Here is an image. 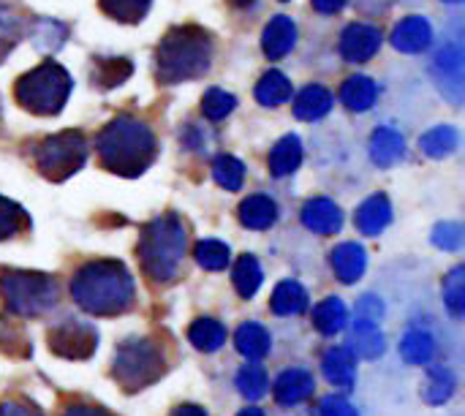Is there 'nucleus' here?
Listing matches in <instances>:
<instances>
[{
  "instance_id": "1",
  "label": "nucleus",
  "mask_w": 465,
  "mask_h": 416,
  "mask_svg": "<svg viewBox=\"0 0 465 416\" xmlns=\"http://www.w3.org/2000/svg\"><path fill=\"white\" fill-rule=\"evenodd\" d=\"M134 278L112 259L87 262L71 278V297L76 305L93 316H120L134 305Z\"/></svg>"
},
{
  "instance_id": "2",
  "label": "nucleus",
  "mask_w": 465,
  "mask_h": 416,
  "mask_svg": "<svg viewBox=\"0 0 465 416\" xmlns=\"http://www.w3.org/2000/svg\"><path fill=\"white\" fill-rule=\"evenodd\" d=\"M95 150L104 169L120 177H139L155 161L158 142L147 123L120 114L101 128L95 139Z\"/></svg>"
},
{
  "instance_id": "3",
  "label": "nucleus",
  "mask_w": 465,
  "mask_h": 416,
  "mask_svg": "<svg viewBox=\"0 0 465 416\" xmlns=\"http://www.w3.org/2000/svg\"><path fill=\"white\" fill-rule=\"evenodd\" d=\"M213 41L210 33L196 25L172 27L155 46V76L163 84H180L199 79L210 71Z\"/></svg>"
},
{
  "instance_id": "4",
  "label": "nucleus",
  "mask_w": 465,
  "mask_h": 416,
  "mask_svg": "<svg viewBox=\"0 0 465 416\" xmlns=\"http://www.w3.org/2000/svg\"><path fill=\"white\" fill-rule=\"evenodd\" d=\"M185 245H188V234L185 226L177 215H161L155 221H150L142 234H139V259H142V270L153 283H169L177 278L180 262L185 256Z\"/></svg>"
},
{
  "instance_id": "5",
  "label": "nucleus",
  "mask_w": 465,
  "mask_h": 416,
  "mask_svg": "<svg viewBox=\"0 0 465 416\" xmlns=\"http://www.w3.org/2000/svg\"><path fill=\"white\" fill-rule=\"evenodd\" d=\"M71 87H74V82H71L68 71L54 60H44L41 65H35L33 71L22 74L16 79L14 95H16L22 109L41 114V117H49L65 106Z\"/></svg>"
},
{
  "instance_id": "6",
  "label": "nucleus",
  "mask_w": 465,
  "mask_h": 416,
  "mask_svg": "<svg viewBox=\"0 0 465 416\" xmlns=\"http://www.w3.org/2000/svg\"><path fill=\"white\" fill-rule=\"evenodd\" d=\"M0 297L14 316H41L57 302V283L52 275L27 270H0Z\"/></svg>"
},
{
  "instance_id": "7",
  "label": "nucleus",
  "mask_w": 465,
  "mask_h": 416,
  "mask_svg": "<svg viewBox=\"0 0 465 416\" xmlns=\"http://www.w3.org/2000/svg\"><path fill=\"white\" fill-rule=\"evenodd\" d=\"M166 371V357L163 349L150 341H125L117 352H114V368L112 376L123 384L125 392H136L150 387L153 381H158Z\"/></svg>"
},
{
  "instance_id": "8",
  "label": "nucleus",
  "mask_w": 465,
  "mask_h": 416,
  "mask_svg": "<svg viewBox=\"0 0 465 416\" xmlns=\"http://www.w3.org/2000/svg\"><path fill=\"white\" fill-rule=\"evenodd\" d=\"M84 161H87V139L82 131H60L54 136H46L35 147V166L52 183L68 180L84 166Z\"/></svg>"
},
{
  "instance_id": "9",
  "label": "nucleus",
  "mask_w": 465,
  "mask_h": 416,
  "mask_svg": "<svg viewBox=\"0 0 465 416\" xmlns=\"http://www.w3.org/2000/svg\"><path fill=\"white\" fill-rule=\"evenodd\" d=\"M98 346V332L87 322L65 319L49 332V352L63 360H90Z\"/></svg>"
},
{
  "instance_id": "10",
  "label": "nucleus",
  "mask_w": 465,
  "mask_h": 416,
  "mask_svg": "<svg viewBox=\"0 0 465 416\" xmlns=\"http://www.w3.org/2000/svg\"><path fill=\"white\" fill-rule=\"evenodd\" d=\"M433 74L439 79L441 93L450 95L452 104H460V98H463V49H460V44H450L436 54Z\"/></svg>"
},
{
  "instance_id": "11",
  "label": "nucleus",
  "mask_w": 465,
  "mask_h": 416,
  "mask_svg": "<svg viewBox=\"0 0 465 416\" xmlns=\"http://www.w3.org/2000/svg\"><path fill=\"white\" fill-rule=\"evenodd\" d=\"M381 46V33L373 25L354 22L343 30L341 35V54L349 63H365L371 60Z\"/></svg>"
},
{
  "instance_id": "12",
  "label": "nucleus",
  "mask_w": 465,
  "mask_h": 416,
  "mask_svg": "<svg viewBox=\"0 0 465 416\" xmlns=\"http://www.w3.org/2000/svg\"><path fill=\"white\" fill-rule=\"evenodd\" d=\"M294 41H297V25L286 14L272 16L262 33V49L270 60H281L283 54H289L294 49Z\"/></svg>"
},
{
  "instance_id": "13",
  "label": "nucleus",
  "mask_w": 465,
  "mask_h": 416,
  "mask_svg": "<svg viewBox=\"0 0 465 416\" xmlns=\"http://www.w3.org/2000/svg\"><path fill=\"white\" fill-rule=\"evenodd\" d=\"M302 223H305V229H311L316 234H335L343 226V213H341V207L332 199L319 196V199L305 202Z\"/></svg>"
},
{
  "instance_id": "14",
  "label": "nucleus",
  "mask_w": 465,
  "mask_h": 416,
  "mask_svg": "<svg viewBox=\"0 0 465 416\" xmlns=\"http://www.w3.org/2000/svg\"><path fill=\"white\" fill-rule=\"evenodd\" d=\"M433 41V30L425 16H406L395 30H392V46L409 54L425 52Z\"/></svg>"
},
{
  "instance_id": "15",
  "label": "nucleus",
  "mask_w": 465,
  "mask_h": 416,
  "mask_svg": "<svg viewBox=\"0 0 465 416\" xmlns=\"http://www.w3.org/2000/svg\"><path fill=\"white\" fill-rule=\"evenodd\" d=\"M313 387L316 384H313V376L308 371L292 368V371H286V373H281L275 379L272 392H275V401L281 406H297V403H302V401H308L313 395Z\"/></svg>"
},
{
  "instance_id": "16",
  "label": "nucleus",
  "mask_w": 465,
  "mask_h": 416,
  "mask_svg": "<svg viewBox=\"0 0 465 416\" xmlns=\"http://www.w3.org/2000/svg\"><path fill=\"white\" fill-rule=\"evenodd\" d=\"M330 264L335 270V275L341 278V283H357L365 272L368 256L365 248L357 243H341L332 253H330Z\"/></svg>"
},
{
  "instance_id": "17",
  "label": "nucleus",
  "mask_w": 465,
  "mask_h": 416,
  "mask_svg": "<svg viewBox=\"0 0 465 416\" xmlns=\"http://www.w3.org/2000/svg\"><path fill=\"white\" fill-rule=\"evenodd\" d=\"M406 155V142L395 128H376L371 136V158L376 166L390 169Z\"/></svg>"
},
{
  "instance_id": "18",
  "label": "nucleus",
  "mask_w": 465,
  "mask_h": 416,
  "mask_svg": "<svg viewBox=\"0 0 465 416\" xmlns=\"http://www.w3.org/2000/svg\"><path fill=\"white\" fill-rule=\"evenodd\" d=\"M390 221H392V204H390V199L384 193H376V196L365 199L362 207L357 210V226L368 237L381 234L390 226Z\"/></svg>"
},
{
  "instance_id": "19",
  "label": "nucleus",
  "mask_w": 465,
  "mask_h": 416,
  "mask_svg": "<svg viewBox=\"0 0 465 416\" xmlns=\"http://www.w3.org/2000/svg\"><path fill=\"white\" fill-rule=\"evenodd\" d=\"M278 221V204L264 196V193H253L248 196L242 204H240V223L245 229H253V232H264L270 229L272 223Z\"/></svg>"
},
{
  "instance_id": "20",
  "label": "nucleus",
  "mask_w": 465,
  "mask_h": 416,
  "mask_svg": "<svg viewBox=\"0 0 465 416\" xmlns=\"http://www.w3.org/2000/svg\"><path fill=\"white\" fill-rule=\"evenodd\" d=\"M322 371H324L330 384H335L341 390H351L354 387V354L346 346L330 349L324 354V360H322Z\"/></svg>"
},
{
  "instance_id": "21",
  "label": "nucleus",
  "mask_w": 465,
  "mask_h": 416,
  "mask_svg": "<svg viewBox=\"0 0 465 416\" xmlns=\"http://www.w3.org/2000/svg\"><path fill=\"white\" fill-rule=\"evenodd\" d=\"M25 27H27V19L19 11L16 0H0V60L16 46Z\"/></svg>"
},
{
  "instance_id": "22",
  "label": "nucleus",
  "mask_w": 465,
  "mask_h": 416,
  "mask_svg": "<svg viewBox=\"0 0 465 416\" xmlns=\"http://www.w3.org/2000/svg\"><path fill=\"white\" fill-rule=\"evenodd\" d=\"M332 109V93L322 84H308L297 98H294V114L300 120H322Z\"/></svg>"
},
{
  "instance_id": "23",
  "label": "nucleus",
  "mask_w": 465,
  "mask_h": 416,
  "mask_svg": "<svg viewBox=\"0 0 465 416\" xmlns=\"http://www.w3.org/2000/svg\"><path fill=\"white\" fill-rule=\"evenodd\" d=\"M300 163H302V142L297 134H286L283 139H278V144L270 153V172L275 177H286Z\"/></svg>"
},
{
  "instance_id": "24",
  "label": "nucleus",
  "mask_w": 465,
  "mask_h": 416,
  "mask_svg": "<svg viewBox=\"0 0 465 416\" xmlns=\"http://www.w3.org/2000/svg\"><path fill=\"white\" fill-rule=\"evenodd\" d=\"M234 346H237V352H240L245 360H251V362L264 360V357L270 354V332H267L262 324L248 322V324H242V327L234 332Z\"/></svg>"
},
{
  "instance_id": "25",
  "label": "nucleus",
  "mask_w": 465,
  "mask_h": 416,
  "mask_svg": "<svg viewBox=\"0 0 465 416\" xmlns=\"http://www.w3.org/2000/svg\"><path fill=\"white\" fill-rule=\"evenodd\" d=\"M379 98V87L368 76H349L341 87V101L351 112H368Z\"/></svg>"
},
{
  "instance_id": "26",
  "label": "nucleus",
  "mask_w": 465,
  "mask_h": 416,
  "mask_svg": "<svg viewBox=\"0 0 465 416\" xmlns=\"http://www.w3.org/2000/svg\"><path fill=\"white\" fill-rule=\"evenodd\" d=\"M270 305L278 316H297L308 308V292L297 281H283L275 286Z\"/></svg>"
},
{
  "instance_id": "27",
  "label": "nucleus",
  "mask_w": 465,
  "mask_h": 416,
  "mask_svg": "<svg viewBox=\"0 0 465 416\" xmlns=\"http://www.w3.org/2000/svg\"><path fill=\"white\" fill-rule=\"evenodd\" d=\"M349 352H357L362 360L381 357L384 354V335H381L379 324H371V322L357 319L354 332H351V349Z\"/></svg>"
},
{
  "instance_id": "28",
  "label": "nucleus",
  "mask_w": 465,
  "mask_h": 416,
  "mask_svg": "<svg viewBox=\"0 0 465 416\" xmlns=\"http://www.w3.org/2000/svg\"><path fill=\"white\" fill-rule=\"evenodd\" d=\"M458 144H460V134L452 125H436L428 134H422V139H420L422 153L430 158H447L458 150Z\"/></svg>"
},
{
  "instance_id": "29",
  "label": "nucleus",
  "mask_w": 465,
  "mask_h": 416,
  "mask_svg": "<svg viewBox=\"0 0 465 416\" xmlns=\"http://www.w3.org/2000/svg\"><path fill=\"white\" fill-rule=\"evenodd\" d=\"M346 322H349V311H346V305H343L338 297L322 300V302L316 305V311H313V324H316V330H319L322 335H335V332H341V330L346 327Z\"/></svg>"
},
{
  "instance_id": "30",
  "label": "nucleus",
  "mask_w": 465,
  "mask_h": 416,
  "mask_svg": "<svg viewBox=\"0 0 465 416\" xmlns=\"http://www.w3.org/2000/svg\"><path fill=\"white\" fill-rule=\"evenodd\" d=\"M188 341L199 352H218L226 343V327L215 319H196L188 330Z\"/></svg>"
},
{
  "instance_id": "31",
  "label": "nucleus",
  "mask_w": 465,
  "mask_h": 416,
  "mask_svg": "<svg viewBox=\"0 0 465 416\" xmlns=\"http://www.w3.org/2000/svg\"><path fill=\"white\" fill-rule=\"evenodd\" d=\"M292 98V82L281 71H267L256 84V101L264 106H281Z\"/></svg>"
},
{
  "instance_id": "32",
  "label": "nucleus",
  "mask_w": 465,
  "mask_h": 416,
  "mask_svg": "<svg viewBox=\"0 0 465 416\" xmlns=\"http://www.w3.org/2000/svg\"><path fill=\"white\" fill-rule=\"evenodd\" d=\"M262 278H264V275H262V267H259L256 256H251V253L240 256V262L234 264L232 281H234V289H237V294H240L242 300H251V297L259 292Z\"/></svg>"
},
{
  "instance_id": "33",
  "label": "nucleus",
  "mask_w": 465,
  "mask_h": 416,
  "mask_svg": "<svg viewBox=\"0 0 465 416\" xmlns=\"http://www.w3.org/2000/svg\"><path fill=\"white\" fill-rule=\"evenodd\" d=\"M401 354L411 365H428L436 354V341L422 330H411L401 341Z\"/></svg>"
},
{
  "instance_id": "34",
  "label": "nucleus",
  "mask_w": 465,
  "mask_h": 416,
  "mask_svg": "<svg viewBox=\"0 0 465 416\" xmlns=\"http://www.w3.org/2000/svg\"><path fill=\"white\" fill-rule=\"evenodd\" d=\"M455 395V376L447 371V368H430L428 371V381L422 387V398L430 403V406H441L447 403L450 398Z\"/></svg>"
},
{
  "instance_id": "35",
  "label": "nucleus",
  "mask_w": 465,
  "mask_h": 416,
  "mask_svg": "<svg viewBox=\"0 0 465 416\" xmlns=\"http://www.w3.org/2000/svg\"><path fill=\"white\" fill-rule=\"evenodd\" d=\"M68 38V27L54 19H38L33 25V44L41 52H57Z\"/></svg>"
},
{
  "instance_id": "36",
  "label": "nucleus",
  "mask_w": 465,
  "mask_h": 416,
  "mask_svg": "<svg viewBox=\"0 0 465 416\" xmlns=\"http://www.w3.org/2000/svg\"><path fill=\"white\" fill-rule=\"evenodd\" d=\"M131 71H134V65L125 57H98L93 76L101 87H117L131 76Z\"/></svg>"
},
{
  "instance_id": "37",
  "label": "nucleus",
  "mask_w": 465,
  "mask_h": 416,
  "mask_svg": "<svg viewBox=\"0 0 465 416\" xmlns=\"http://www.w3.org/2000/svg\"><path fill=\"white\" fill-rule=\"evenodd\" d=\"M98 3L106 16H112L117 22H128V25L142 22L153 5V0H98Z\"/></svg>"
},
{
  "instance_id": "38",
  "label": "nucleus",
  "mask_w": 465,
  "mask_h": 416,
  "mask_svg": "<svg viewBox=\"0 0 465 416\" xmlns=\"http://www.w3.org/2000/svg\"><path fill=\"white\" fill-rule=\"evenodd\" d=\"M213 177L226 191H240L245 180V166L234 155H218L213 161Z\"/></svg>"
},
{
  "instance_id": "39",
  "label": "nucleus",
  "mask_w": 465,
  "mask_h": 416,
  "mask_svg": "<svg viewBox=\"0 0 465 416\" xmlns=\"http://www.w3.org/2000/svg\"><path fill=\"white\" fill-rule=\"evenodd\" d=\"M27 226H30L27 213H25L16 202H11V199L0 196V240L16 237V234H19V232H25Z\"/></svg>"
},
{
  "instance_id": "40",
  "label": "nucleus",
  "mask_w": 465,
  "mask_h": 416,
  "mask_svg": "<svg viewBox=\"0 0 465 416\" xmlns=\"http://www.w3.org/2000/svg\"><path fill=\"white\" fill-rule=\"evenodd\" d=\"M232 253H229V245H223L221 240H202L196 243V262L199 267L210 270V272H218L229 264Z\"/></svg>"
},
{
  "instance_id": "41",
  "label": "nucleus",
  "mask_w": 465,
  "mask_h": 416,
  "mask_svg": "<svg viewBox=\"0 0 465 416\" xmlns=\"http://www.w3.org/2000/svg\"><path fill=\"white\" fill-rule=\"evenodd\" d=\"M237 390L242 398L248 401H259L267 395V373L262 365H245L240 373H237Z\"/></svg>"
},
{
  "instance_id": "42",
  "label": "nucleus",
  "mask_w": 465,
  "mask_h": 416,
  "mask_svg": "<svg viewBox=\"0 0 465 416\" xmlns=\"http://www.w3.org/2000/svg\"><path fill=\"white\" fill-rule=\"evenodd\" d=\"M444 302L455 319H460L465 313V267H455L444 278Z\"/></svg>"
},
{
  "instance_id": "43",
  "label": "nucleus",
  "mask_w": 465,
  "mask_h": 416,
  "mask_svg": "<svg viewBox=\"0 0 465 416\" xmlns=\"http://www.w3.org/2000/svg\"><path fill=\"white\" fill-rule=\"evenodd\" d=\"M234 106H237V98L221 87H210L202 98V112L207 120H223L226 114L234 112Z\"/></svg>"
},
{
  "instance_id": "44",
  "label": "nucleus",
  "mask_w": 465,
  "mask_h": 416,
  "mask_svg": "<svg viewBox=\"0 0 465 416\" xmlns=\"http://www.w3.org/2000/svg\"><path fill=\"white\" fill-rule=\"evenodd\" d=\"M430 240L441 251H460L463 248V226L460 223H452V221H444V223H439L433 229Z\"/></svg>"
},
{
  "instance_id": "45",
  "label": "nucleus",
  "mask_w": 465,
  "mask_h": 416,
  "mask_svg": "<svg viewBox=\"0 0 465 416\" xmlns=\"http://www.w3.org/2000/svg\"><path fill=\"white\" fill-rule=\"evenodd\" d=\"M0 416H44V411L25 398H8L0 403Z\"/></svg>"
},
{
  "instance_id": "46",
  "label": "nucleus",
  "mask_w": 465,
  "mask_h": 416,
  "mask_svg": "<svg viewBox=\"0 0 465 416\" xmlns=\"http://www.w3.org/2000/svg\"><path fill=\"white\" fill-rule=\"evenodd\" d=\"M319 416H360L357 409L346 401V398H338V395H330L319 403Z\"/></svg>"
},
{
  "instance_id": "47",
  "label": "nucleus",
  "mask_w": 465,
  "mask_h": 416,
  "mask_svg": "<svg viewBox=\"0 0 465 416\" xmlns=\"http://www.w3.org/2000/svg\"><path fill=\"white\" fill-rule=\"evenodd\" d=\"M381 316H384V305H381V300H379V297H373V294H365V297L360 300V305H357V319L376 324V322H381Z\"/></svg>"
},
{
  "instance_id": "48",
  "label": "nucleus",
  "mask_w": 465,
  "mask_h": 416,
  "mask_svg": "<svg viewBox=\"0 0 465 416\" xmlns=\"http://www.w3.org/2000/svg\"><path fill=\"white\" fill-rule=\"evenodd\" d=\"M63 416H112L106 409H101V406H93V403H71Z\"/></svg>"
},
{
  "instance_id": "49",
  "label": "nucleus",
  "mask_w": 465,
  "mask_h": 416,
  "mask_svg": "<svg viewBox=\"0 0 465 416\" xmlns=\"http://www.w3.org/2000/svg\"><path fill=\"white\" fill-rule=\"evenodd\" d=\"M346 5V0H313V8L322 14H335Z\"/></svg>"
},
{
  "instance_id": "50",
  "label": "nucleus",
  "mask_w": 465,
  "mask_h": 416,
  "mask_svg": "<svg viewBox=\"0 0 465 416\" xmlns=\"http://www.w3.org/2000/svg\"><path fill=\"white\" fill-rule=\"evenodd\" d=\"M174 416H207V411L204 409H199V406H180L177 411H174Z\"/></svg>"
},
{
  "instance_id": "51",
  "label": "nucleus",
  "mask_w": 465,
  "mask_h": 416,
  "mask_svg": "<svg viewBox=\"0 0 465 416\" xmlns=\"http://www.w3.org/2000/svg\"><path fill=\"white\" fill-rule=\"evenodd\" d=\"M237 416H264V411L262 409H245V411H240Z\"/></svg>"
},
{
  "instance_id": "52",
  "label": "nucleus",
  "mask_w": 465,
  "mask_h": 416,
  "mask_svg": "<svg viewBox=\"0 0 465 416\" xmlns=\"http://www.w3.org/2000/svg\"><path fill=\"white\" fill-rule=\"evenodd\" d=\"M253 0H234V5H251Z\"/></svg>"
},
{
  "instance_id": "53",
  "label": "nucleus",
  "mask_w": 465,
  "mask_h": 416,
  "mask_svg": "<svg viewBox=\"0 0 465 416\" xmlns=\"http://www.w3.org/2000/svg\"><path fill=\"white\" fill-rule=\"evenodd\" d=\"M447 3H460V0H447Z\"/></svg>"
},
{
  "instance_id": "54",
  "label": "nucleus",
  "mask_w": 465,
  "mask_h": 416,
  "mask_svg": "<svg viewBox=\"0 0 465 416\" xmlns=\"http://www.w3.org/2000/svg\"><path fill=\"white\" fill-rule=\"evenodd\" d=\"M283 3H289V0H283Z\"/></svg>"
}]
</instances>
